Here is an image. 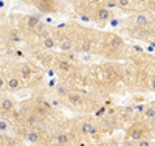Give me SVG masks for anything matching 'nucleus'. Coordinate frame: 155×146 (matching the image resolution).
Returning a JSON list of instances; mask_svg holds the SVG:
<instances>
[{"instance_id":"1","label":"nucleus","mask_w":155,"mask_h":146,"mask_svg":"<svg viewBox=\"0 0 155 146\" xmlns=\"http://www.w3.org/2000/svg\"><path fill=\"white\" fill-rule=\"evenodd\" d=\"M96 19H98L99 22L112 20V12H110V9H107V8H99V9L96 11Z\"/></svg>"},{"instance_id":"2","label":"nucleus","mask_w":155,"mask_h":146,"mask_svg":"<svg viewBox=\"0 0 155 146\" xmlns=\"http://www.w3.org/2000/svg\"><path fill=\"white\" fill-rule=\"evenodd\" d=\"M134 22H135L137 26H141V28H146V26L150 23V20H149V17L146 14H137L134 17Z\"/></svg>"},{"instance_id":"3","label":"nucleus","mask_w":155,"mask_h":146,"mask_svg":"<svg viewBox=\"0 0 155 146\" xmlns=\"http://www.w3.org/2000/svg\"><path fill=\"white\" fill-rule=\"evenodd\" d=\"M0 107H2L3 112H11L12 107H14V104H12V101L9 98H3L2 103H0Z\"/></svg>"},{"instance_id":"4","label":"nucleus","mask_w":155,"mask_h":146,"mask_svg":"<svg viewBox=\"0 0 155 146\" xmlns=\"http://www.w3.org/2000/svg\"><path fill=\"white\" fill-rule=\"evenodd\" d=\"M27 138H28V141H31V143H37L39 140H41V134H39L37 131H28L27 132Z\"/></svg>"},{"instance_id":"5","label":"nucleus","mask_w":155,"mask_h":146,"mask_svg":"<svg viewBox=\"0 0 155 146\" xmlns=\"http://www.w3.org/2000/svg\"><path fill=\"white\" fill-rule=\"evenodd\" d=\"M36 6L41 9L42 12H51V11H54V8H51V3L50 2H37Z\"/></svg>"},{"instance_id":"6","label":"nucleus","mask_w":155,"mask_h":146,"mask_svg":"<svg viewBox=\"0 0 155 146\" xmlns=\"http://www.w3.org/2000/svg\"><path fill=\"white\" fill-rule=\"evenodd\" d=\"M19 86H20V79L19 78H9V81L6 83V87L11 89V90L19 89Z\"/></svg>"},{"instance_id":"7","label":"nucleus","mask_w":155,"mask_h":146,"mask_svg":"<svg viewBox=\"0 0 155 146\" xmlns=\"http://www.w3.org/2000/svg\"><path fill=\"white\" fill-rule=\"evenodd\" d=\"M67 98H68V103L73 104V106L81 104V95H78V93H70Z\"/></svg>"},{"instance_id":"8","label":"nucleus","mask_w":155,"mask_h":146,"mask_svg":"<svg viewBox=\"0 0 155 146\" xmlns=\"http://www.w3.org/2000/svg\"><path fill=\"white\" fill-rule=\"evenodd\" d=\"M129 137H130L132 140H141V137H143V132H141L140 129H130V132H129Z\"/></svg>"},{"instance_id":"9","label":"nucleus","mask_w":155,"mask_h":146,"mask_svg":"<svg viewBox=\"0 0 155 146\" xmlns=\"http://www.w3.org/2000/svg\"><path fill=\"white\" fill-rule=\"evenodd\" d=\"M73 67H71V64L68 62V61H59V70H62V72H70Z\"/></svg>"},{"instance_id":"10","label":"nucleus","mask_w":155,"mask_h":146,"mask_svg":"<svg viewBox=\"0 0 155 146\" xmlns=\"http://www.w3.org/2000/svg\"><path fill=\"white\" fill-rule=\"evenodd\" d=\"M144 117H146V120H155V107H146Z\"/></svg>"},{"instance_id":"11","label":"nucleus","mask_w":155,"mask_h":146,"mask_svg":"<svg viewBox=\"0 0 155 146\" xmlns=\"http://www.w3.org/2000/svg\"><path fill=\"white\" fill-rule=\"evenodd\" d=\"M39 22H41V20H39V17H37V16H30V17H28V20H27V23H28L30 28H36V26L39 25Z\"/></svg>"},{"instance_id":"12","label":"nucleus","mask_w":155,"mask_h":146,"mask_svg":"<svg viewBox=\"0 0 155 146\" xmlns=\"http://www.w3.org/2000/svg\"><path fill=\"white\" fill-rule=\"evenodd\" d=\"M56 92H58L59 97H68L70 95V92H68V89L65 86H58L56 87Z\"/></svg>"},{"instance_id":"13","label":"nucleus","mask_w":155,"mask_h":146,"mask_svg":"<svg viewBox=\"0 0 155 146\" xmlns=\"http://www.w3.org/2000/svg\"><path fill=\"white\" fill-rule=\"evenodd\" d=\"M58 143L59 144H67L68 143V135L65 134V132H59L58 134Z\"/></svg>"},{"instance_id":"14","label":"nucleus","mask_w":155,"mask_h":146,"mask_svg":"<svg viewBox=\"0 0 155 146\" xmlns=\"http://www.w3.org/2000/svg\"><path fill=\"white\" fill-rule=\"evenodd\" d=\"M90 48H92V47H90V44L88 42H81L79 44V47H78V50H81V51H90Z\"/></svg>"},{"instance_id":"15","label":"nucleus","mask_w":155,"mask_h":146,"mask_svg":"<svg viewBox=\"0 0 155 146\" xmlns=\"http://www.w3.org/2000/svg\"><path fill=\"white\" fill-rule=\"evenodd\" d=\"M44 45H45L47 48H53V47H54V41H53L51 37H45V39H44Z\"/></svg>"},{"instance_id":"16","label":"nucleus","mask_w":155,"mask_h":146,"mask_svg":"<svg viewBox=\"0 0 155 146\" xmlns=\"http://www.w3.org/2000/svg\"><path fill=\"white\" fill-rule=\"evenodd\" d=\"M27 123H28L30 126H34V124L37 123V117H36V115H28V118H27Z\"/></svg>"},{"instance_id":"17","label":"nucleus","mask_w":155,"mask_h":146,"mask_svg":"<svg viewBox=\"0 0 155 146\" xmlns=\"http://www.w3.org/2000/svg\"><path fill=\"white\" fill-rule=\"evenodd\" d=\"M98 134V132H96V127L92 124V123H90V126H88V132H87V135H92V137H95Z\"/></svg>"},{"instance_id":"18","label":"nucleus","mask_w":155,"mask_h":146,"mask_svg":"<svg viewBox=\"0 0 155 146\" xmlns=\"http://www.w3.org/2000/svg\"><path fill=\"white\" fill-rule=\"evenodd\" d=\"M61 48H62L64 51H67V50H71V42H68V41H64V42L61 44Z\"/></svg>"},{"instance_id":"19","label":"nucleus","mask_w":155,"mask_h":146,"mask_svg":"<svg viewBox=\"0 0 155 146\" xmlns=\"http://www.w3.org/2000/svg\"><path fill=\"white\" fill-rule=\"evenodd\" d=\"M104 5H106V8H107V9H112V8H116V6H118V2H113V0H109V2H106Z\"/></svg>"},{"instance_id":"20","label":"nucleus","mask_w":155,"mask_h":146,"mask_svg":"<svg viewBox=\"0 0 155 146\" xmlns=\"http://www.w3.org/2000/svg\"><path fill=\"white\" fill-rule=\"evenodd\" d=\"M112 44H113L115 47H123V41H121L120 37H113V39H112Z\"/></svg>"},{"instance_id":"21","label":"nucleus","mask_w":155,"mask_h":146,"mask_svg":"<svg viewBox=\"0 0 155 146\" xmlns=\"http://www.w3.org/2000/svg\"><path fill=\"white\" fill-rule=\"evenodd\" d=\"M88 126H90L88 121H85V123L81 126V132H82V134H87V132H88Z\"/></svg>"},{"instance_id":"22","label":"nucleus","mask_w":155,"mask_h":146,"mask_svg":"<svg viewBox=\"0 0 155 146\" xmlns=\"http://www.w3.org/2000/svg\"><path fill=\"white\" fill-rule=\"evenodd\" d=\"M6 131H8V124L0 120V132H6Z\"/></svg>"},{"instance_id":"23","label":"nucleus","mask_w":155,"mask_h":146,"mask_svg":"<svg viewBox=\"0 0 155 146\" xmlns=\"http://www.w3.org/2000/svg\"><path fill=\"white\" fill-rule=\"evenodd\" d=\"M50 104H51V107H61V101H59L58 98H56V100H51Z\"/></svg>"},{"instance_id":"24","label":"nucleus","mask_w":155,"mask_h":146,"mask_svg":"<svg viewBox=\"0 0 155 146\" xmlns=\"http://www.w3.org/2000/svg\"><path fill=\"white\" fill-rule=\"evenodd\" d=\"M129 5H130L129 0H120V2H118V6H129Z\"/></svg>"},{"instance_id":"25","label":"nucleus","mask_w":155,"mask_h":146,"mask_svg":"<svg viewBox=\"0 0 155 146\" xmlns=\"http://www.w3.org/2000/svg\"><path fill=\"white\" fill-rule=\"evenodd\" d=\"M138 146H150V141L149 140H140Z\"/></svg>"},{"instance_id":"26","label":"nucleus","mask_w":155,"mask_h":146,"mask_svg":"<svg viewBox=\"0 0 155 146\" xmlns=\"http://www.w3.org/2000/svg\"><path fill=\"white\" fill-rule=\"evenodd\" d=\"M22 72H23V75H25V76L30 75V69L27 67V65H22Z\"/></svg>"},{"instance_id":"27","label":"nucleus","mask_w":155,"mask_h":146,"mask_svg":"<svg viewBox=\"0 0 155 146\" xmlns=\"http://www.w3.org/2000/svg\"><path fill=\"white\" fill-rule=\"evenodd\" d=\"M6 86V81H5V79L2 78V76H0V89H3Z\"/></svg>"},{"instance_id":"28","label":"nucleus","mask_w":155,"mask_h":146,"mask_svg":"<svg viewBox=\"0 0 155 146\" xmlns=\"http://www.w3.org/2000/svg\"><path fill=\"white\" fill-rule=\"evenodd\" d=\"M11 39H12V41H16V42H17V41H19V36H17L16 33H12V34H11Z\"/></svg>"},{"instance_id":"29","label":"nucleus","mask_w":155,"mask_h":146,"mask_svg":"<svg viewBox=\"0 0 155 146\" xmlns=\"http://www.w3.org/2000/svg\"><path fill=\"white\" fill-rule=\"evenodd\" d=\"M110 25L112 26H116V25H118V19H112L110 20Z\"/></svg>"},{"instance_id":"30","label":"nucleus","mask_w":155,"mask_h":146,"mask_svg":"<svg viewBox=\"0 0 155 146\" xmlns=\"http://www.w3.org/2000/svg\"><path fill=\"white\" fill-rule=\"evenodd\" d=\"M81 19H82L84 22H88V20H90V17H88V16H85V14H82V16H81Z\"/></svg>"},{"instance_id":"31","label":"nucleus","mask_w":155,"mask_h":146,"mask_svg":"<svg viewBox=\"0 0 155 146\" xmlns=\"http://www.w3.org/2000/svg\"><path fill=\"white\" fill-rule=\"evenodd\" d=\"M48 86H50V87H54V86H56V81H54V79H51V81L48 83Z\"/></svg>"},{"instance_id":"32","label":"nucleus","mask_w":155,"mask_h":146,"mask_svg":"<svg viewBox=\"0 0 155 146\" xmlns=\"http://www.w3.org/2000/svg\"><path fill=\"white\" fill-rule=\"evenodd\" d=\"M150 89H152V90H155V78L150 81Z\"/></svg>"},{"instance_id":"33","label":"nucleus","mask_w":155,"mask_h":146,"mask_svg":"<svg viewBox=\"0 0 155 146\" xmlns=\"http://www.w3.org/2000/svg\"><path fill=\"white\" fill-rule=\"evenodd\" d=\"M150 6H152V8H153V9H155V0H153V2H152V3H150Z\"/></svg>"},{"instance_id":"34","label":"nucleus","mask_w":155,"mask_h":146,"mask_svg":"<svg viewBox=\"0 0 155 146\" xmlns=\"http://www.w3.org/2000/svg\"><path fill=\"white\" fill-rule=\"evenodd\" d=\"M5 6V2H0V8H3Z\"/></svg>"},{"instance_id":"35","label":"nucleus","mask_w":155,"mask_h":146,"mask_svg":"<svg viewBox=\"0 0 155 146\" xmlns=\"http://www.w3.org/2000/svg\"><path fill=\"white\" fill-rule=\"evenodd\" d=\"M150 45H152V47H155V42H152V44H150Z\"/></svg>"},{"instance_id":"36","label":"nucleus","mask_w":155,"mask_h":146,"mask_svg":"<svg viewBox=\"0 0 155 146\" xmlns=\"http://www.w3.org/2000/svg\"><path fill=\"white\" fill-rule=\"evenodd\" d=\"M0 138H2V135H0Z\"/></svg>"},{"instance_id":"37","label":"nucleus","mask_w":155,"mask_h":146,"mask_svg":"<svg viewBox=\"0 0 155 146\" xmlns=\"http://www.w3.org/2000/svg\"><path fill=\"white\" fill-rule=\"evenodd\" d=\"M109 146H112V144H109Z\"/></svg>"}]
</instances>
